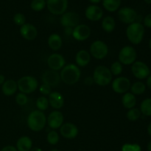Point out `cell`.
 <instances>
[{
    "mask_svg": "<svg viewBox=\"0 0 151 151\" xmlns=\"http://www.w3.org/2000/svg\"><path fill=\"white\" fill-rule=\"evenodd\" d=\"M60 80L67 85H73L79 81L81 71L77 65L73 63L65 65L60 70Z\"/></svg>",
    "mask_w": 151,
    "mask_h": 151,
    "instance_id": "obj_1",
    "label": "cell"
},
{
    "mask_svg": "<svg viewBox=\"0 0 151 151\" xmlns=\"http://www.w3.org/2000/svg\"><path fill=\"white\" fill-rule=\"evenodd\" d=\"M28 128L32 131L38 132L45 128L47 124V117L43 111L35 110L29 113L27 119Z\"/></svg>",
    "mask_w": 151,
    "mask_h": 151,
    "instance_id": "obj_2",
    "label": "cell"
},
{
    "mask_svg": "<svg viewBox=\"0 0 151 151\" xmlns=\"http://www.w3.org/2000/svg\"><path fill=\"white\" fill-rule=\"evenodd\" d=\"M145 35V27L140 22H135L128 24L126 29V35L128 41L134 45L139 44L142 41Z\"/></svg>",
    "mask_w": 151,
    "mask_h": 151,
    "instance_id": "obj_3",
    "label": "cell"
},
{
    "mask_svg": "<svg viewBox=\"0 0 151 151\" xmlns=\"http://www.w3.org/2000/svg\"><path fill=\"white\" fill-rule=\"evenodd\" d=\"M112 75L110 69L105 66H98L95 68L93 73V81L100 86H107L111 82Z\"/></svg>",
    "mask_w": 151,
    "mask_h": 151,
    "instance_id": "obj_4",
    "label": "cell"
},
{
    "mask_svg": "<svg viewBox=\"0 0 151 151\" xmlns=\"http://www.w3.org/2000/svg\"><path fill=\"white\" fill-rule=\"evenodd\" d=\"M18 89L24 94H31L38 87V82L35 78L31 75L23 76L17 81Z\"/></svg>",
    "mask_w": 151,
    "mask_h": 151,
    "instance_id": "obj_5",
    "label": "cell"
},
{
    "mask_svg": "<svg viewBox=\"0 0 151 151\" xmlns=\"http://www.w3.org/2000/svg\"><path fill=\"white\" fill-rule=\"evenodd\" d=\"M137 53L135 49L131 46H125L122 47L118 55L119 61L122 65H132L136 61Z\"/></svg>",
    "mask_w": 151,
    "mask_h": 151,
    "instance_id": "obj_6",
    "label": "cell"
},
{
    "mask_svg": "<svg viewBox=\"0 0 151 151\" xmlns=\"http://www.w3.org/2000/svg\"><path fill=\"white\" fill-rule=\"evenodd\" d=\"M109 53V47L103 41L97 40L91 44L90 55L97 60H103Z\"/></svg>",
    "mask_w": 151,
    "mask_h": 151,
    "instance_id": "obj_7",
    "label": "cell"
},
{
    "mask_svg": "<svg viewBox=\"0 0 151 151\" xmlns=\"http://www.w3.org/2000/svg\"><path fill=\"white\" fill-rule=\"evenodd\" d=\"M131 72L136 78L146 79L150 75V71L148 66L142 61H135L131 66Z\"/></svg>",
    "mask_w": 151,
    "mask_h": 151,
    "instance_id": "obj_8",
    "label": "cell"
},
{
    "mask_svg": "<svg viewBox=\"0 0 151 151\" xmlns=\"http://www.w3.org/2000/svg\"><path fill=\"white\" fill-rule=\"evenodd\" d=\"M47 9L54 15H63L68 7V0H47Z\"/></svg>",
    "mask_w": 151,
    "mask_h": 151,
    "instance_id": "obj_9",
    "label": "cell"
},
{
    "mask_svg": "<svg viewBox=\"0 0 151 151\" xmlns=\"http://www.w3.org/2000/svg\"><path fill=\"white\" fill-rule=\"evenodd\" d=\"M117 16L119 21L122 23L131 24L137 20V13L136 10L131 7H124L119 9L117 13Z\"/></svg>",
    "mask_w": 151,
    "mask_h": 151,
    "instance_id": "obj_10",
    "label": "cell"
},
{
    "mask_svg": "<svg viewBox=\"0 0 151 151\" xmlns=\"http://www.w3.org/2000/svg\"><path fill=\"white\" fill-rule=\"evenodd\" d=\"M131 81L126 77H118L114 80L111 88L116 94H125L131 88Z\"/></svg>",
    "mask_w": 151,
    "mask_h": 151,
    "instance_id": "obj_11",
    "label": "cell"
},
{
    "mask_svg": "<svg viewBox=\"0 0 151 151\" xmlns=\"http://www.w3.org/2000/svg\"><path fill=\"white\" fill-rule=\"evenodd\" d=\"M80 16L73 11L65 12L60 18V24L64 27L74 28L79 24Z\"/></svg>",
    "mask_w": 151,
    "mask_h": 151,
    "instance_id": "obj_12",
    "label": "cell"
},
{
    "mask_svg": "<svg viewBox=\"0 0 151 151\" xmlns=\"http://www.w3.org/2000/svg\"><path fill=\"white\" fill-rule=\"evenodd\" d=\"M91 35V29L86 24L77 25L73 28L72 37L78 41H84L88 39Z\"/></svg>",
    "mask_w": 151,
    "mask_h": 151,
    "instance_id": "obj_13",
    "label": "cell"
},
{
    "mask_svg": "<svg viewBox=\"0 0 151 151\" xmlns=\"http://www.w3.org/2000/svg\"><path fill=\"white\" fill-rule=\"evenodd\" d=\"M63 120L64 118L63 114L58 110H55L52 111L47 116V123L51 129L55 130L61 127L63 124Z\"/></svg>",
    "mask_w": 151,
    "mask_h": 151,
    "instance_id": "obj_14",
    "label": "cell"
},
{
    "mask_svg": "<svg viewBox=\"0 0 151 151\" xmlns=\"http://www.w3.org/2000/svg\"><path fill=\"white\" fill-rule=\"evenodd\" d=\"M47 64L50 69L54 71L61 70L66 64V60L63 55L58 53H53L47 58Z\"/></svg>",
    "mask_w": 151,
    "mask_h": 151,
    "instance_id": "obj_15",
    "label": "cell"
},
{
    "mask_svg": "<svg viewBox=\"0 0 151 151\" xmlns=\"http://www.w3.org/2000/svg\"><path fill=\"white\" fill-rule=\"evenodd\" d=\"M60 74L57 71L49 69L44 72L42 75V81L43 83L47 84L49 86L55 87L60 83Z\"/></svg>",
    "mask_w": 151,
    "mask_h": 151,
    "instance_id": "obj_16",
    "label": "cell"
},
{
    "mask_svg": "<svg viewBox=\"0 0 151 151\" xmlns=\"http://www.w3.org/2000/svg\"><path fill=\"white\" fill-rule=\"evenodd\" d=\"M78 128L75 124L72 122L63 123L60 128V134L64 138L68 139H72L78 135Z\"/></svg>",
    "mask_w": 151,
    "mask_h": 151,
    "instance_id": "obj_17",
    "label": "cell"
},
{
    "mask_svg": "<svg viewBox=\"0 0 151 151\" xmlns=\"http://www.w3.org/2000/svg\"><path fill=\"white\" fill-rule=\"evenodd\" d=\"M19 32L21 35L27 41H32L36 38L38 35L36 27L32 24L29 23H25L24 24L21 26Z\"/></svg>",
    "mask_w": 151,
    "mask_h": 151,
    "instance_id": "obj_18",
    "label": "cell"
},
{
    "mask_svg": "<svg viewBox=\"0 0 151 151\" xmlns=\"http://www.w3.org/2000/svg\"><path fill=\"white\" fill-rule=\"evenodd\" d=\"M85 16L91 22H97L103 16V10L97 5H90L86 9Z\"/></svg>",
    "mask_w": 151,
    "mask_h": 151,
    "instance_id": "obj_19",
    "label": "cell"
},
{
    "mask_svg": "<svg viewBox=\"0 0 151 151\" xmlns=\"http://www.w3.org/2000/svg\"><path fill=\"white\" fill-rule=\"evenodd\" d=\"M49 103L55 109H60L64 105V98L63 95L58 91H52L49 94Z\"/></svg>",
    "mask_w": 151,
    "mask_h": 151,
    "instance_id": "obj_20",
    "label": "cell"
},
{
    "mask_svg": "<svg viewBox=\"0 0 151 151\" xmlns=\"http://www.w3.org/2000/svg\"><path fill=\"white\" fill-rule=\"evenodd\" d=\"M90 60H91V55L87 50H80L75 55V63L78 66L85 67L89 63Z\"/></svg>",
    "mask_w": 151,
    "mask_h": 151,
    "instance_id": "obj_21",
    "label": "cell"
},
{
    "mask_svg": "<svg viewBox=\"0 0 151 151\" xmlns=\"http://www.w3.org/2000/svg\"><path fill=\"white\" fill-rule=\"evenodd\" d=\"M17 90V82L13 79L7 80L1 86V91L5 96L13 95L14 94H16Z\"/></svg>",
    "mask_w": 151,
    "mask_h": 151,
    "instance_id": "obj_22",
    "label": "cell"
},
{
    "mask_svg": "<svg viewBox=\"0 0 151 151\" xmlns=\"http://www.w3.org/2000/svg\"><path fill=\"white\" fill-rule=\"evenodd\" d=\"M16 149L18 151H30L32 148V141L29 137L24 136L16 142Z\"/></svg>",
    "mask_w": 151,
    "mask_h": 151,
    "instance_id": "obj_23",
    "label": "cell"
},
{
    "mask_svg": "<svg viewBox=\"0 0 151 151\" xmlns=\"http://www.w3.org/2000/svg\"><path fill=\"white\" fill-rule=\"evenodd\" d=\"M63 44L62 38L58 34L53 33L48 38V45L53 51H58L60 50Z\"/></svg>",
    "mask_w": 151,
    "mask_h": 151,
    "instance_id": "obj_24",
    "label": "cell"
},
{
    "mask_svg": "<svg viewBox=\"0 0 151 151\" xmlns=\"http://www.w3.org/2000/svg\"><path fill=\"white\" fill-rule=\"evenodd\" d=\"M122 106L127 109H131L135 107L137 104V98L134 94L131 92H127L123 94L122 97Z\"/></svg>",
    "mask_w": 151,
    "mask_h": 151,
    "instance_id": "obj_25",
    "label": "cell"
},
{
    "mask_svg": "<svg viewBox=\"0 0 151 151\" xmlns=\"http://www.w3.org/2000/svg\"><path fill=\"white\" fill-rule=\"evenodd\" d=\"M116 27V22L112 16H106L102 22V28L105 32L110 33L113 32Z\"/></svg>",
    "mask_w": 151,
    "mask_h": 151,
    "instance_id": "obj_26",
    "label": "cell"
},
{
    "mask_svg": "<svg viewBox=\"0 0 151 151\" xmlns=\"http://www.w3.org/2000/svg\"><path fill=\"white\" fill-rule=\"evenodd\" d=\"M103 6L109 12H115L121 5V0H102Z\"/></svg>",
    "mask_w": 151,
    "mask_h": 151,
    "instance_id": "obj_27",
    "label": "cell"
},
{
    "mask_svg": "<svg viewBox=\"0 0 151 151\" xmlns=\"http://www.w3.org/2000/svg\"><path fill=\"white\" fill-rule=\"evenodd\" d=\"M131 93H132L134 95H141L146 90V85L143 82L141 81H137L133 83L131 86Z\"/></svg>",
    "mask_w": 151,
    "mask_h": 151,
    "instance_id": "obj_28",
    "label": "cell"
},
{
    "mask_svg": "<svg viewBox=\"0 0 151 151\" xmlns=\"http://www.w3.org/2000/svg\"><path fill=\"white\" fill-rule=\"evenodd\" d=\"M140 111L146 116H151V98H146L140 104Z\"/></svg>",
    "mask_w": 151,
    "mask_h": 151,
    "instance_id": "obj_29",
    "label": "cell"
},
{
    "mask_svg": "<svg viewBox=\"0 0 151 151\" xmlns=\"http://www.w3.org/2000/svg\"><path fill=\"white\" fill-rule=\"evenodd\" d=\"M141 114L142 113L139 109H137V108H133V109L128 110V111L127 112L126 116L128 120L134 122V121H137L139 119Z\"/></svg>",
    "mask_w": 151,
    "mask_h": 151,
    "instance_id": "obj_30",
    "label": "cell"
},
{
    "mask_svg": "<svg viewBox=\"0 0 151 151\" xmlns=\"http://www.w3.org/2000/svg\"><path fill=\"white\" fill-rule=\"evenodd\" d=\"M50 103H49L48 99L44 96L39 97L36 100V107L41 111H44L48 109Z\"/></svg>",
    "mask_w": 151,
    "mask_h": 151,
    "instance_id": "obj_31",
    "label": "cell"
},
{
    "mask_svg": "<svg viewBox=\"0 0 151 151\" xmlns=\"http://www.w3.org/2000/svg\"><path fill=\"white\" fill-rule=\"evenodd\" d=\"M60 137H59L58 133L55 130L50 131L47 136V140L48 143L51 145H55L58 143Z\"/></svg>",
    "mask_w": 151,
    "mask_h": 151,
    "instance_id": "obj_32",
    "label": "cell"
},
{
    "mask_svg": "<svg viewBox=\"0 0 151 151\" xmlns=\"http://www.w3.org/2000/svg\"><path fill=\"white\" fill-rule=\"evenodd\" d=\"M46 5H47V1L45 0H32L30 4L32 10L36 12L44 10Z\"/></svg>",
    "mask_w": 151,
    "mask_h": 151,
    "instance_id": "obj_33",
    "label": "cell"
},
{
    "mask_svg": "<svg viewBox=\"0 0 151 151\" xmlns=\"http://www.w3.org/2000/svg\"><path fill=\"white\" fill-rule=\"evenodd\" d=\"M110 71L111 72L112 75L118 76V75L122 74V71H123V66H122V64L119 61H115L111 66Z\"/></svg>",
    "mask_w": 151,
    "mask_h": 151,
    "instance_id": "obj_34",
    "label": "cell"
},
{
    "mask_svg": "<svg viewBox=\"0 0 151 151\" xmlns=\"http://www.w3.org/2000/svg\"><path fill=\"white\" fill-rule=\"evenodd\" d=\"M16 102L19 106H24L28 102L27 96L24 93H18L16 96Z\"/></svg>",
    "mask_w": 151,
    "mask_h": 151,
    "instance_id": "obj_35",
    "label": "cell"
},
{
    "mask_svg": "<svg viewBox=\"0 0 151 151\" xmlns=\"http://www.w3.org/2000/svg\"><path fill=\"white\" fill-rule=\"evenodd\" d=\"M13 22L18 26H22L26 22V18H25L24 15L22 14L21 13H18L14 15L13 16Z\"/></svg>",
    "mask_w": 151,
    "mask_h": 151,
    "instance_id": "obj_36",
    "label": "cell"
},
{
    "mask_svg": "<svg viewBox=\"0 0 151 151\" xmlns=\"http://www.w3.org/2000/svg\"><path fill=\"white\" fill-rule=\"evenodd\" d=\"M122 151H142V148L138 144H126L123 145L122 147Z\"/></svg>",
    "mask_w": 151,
    "mask_h": 151,
    "instance_id": "obj_37",
    "label": "cell"
},
{
    "mask_svg": "<svg viewBox=\"0 0 151 151\" xmlns=\"http://www.w3.org/2000/svg\"><path fill=\"white\" fill-rule=\"evenodd\" d=\"M39 91L43 95H48L52 92V88L50 86H49L47 84H41L40 86V88H39Z\"/></svg>",
    "mask_w": 151,
    "mask_h": 151,
    "instance_id": "obj_38",
    "label": "cell"
},
{
    "mask_svg": "<svg viewBox=\"0 0 151 151\" xmlns=\"http://www.w3.org/2000/svg\"><path fill=\"white\" fill-rule=\"evenodd\" d=\"M151 28V13H149L144 19V27Z\"/></svg>",
    "mask_w": 151,
    "mask_h": 151,
    "instance_id": "obj_39",
    "label": "cell"
},
{
    "mask_svg": "<svg viewBox=\"0 0 151 151\" xmlns=\"http://www.w3.org/2000/svg\"><path fill=\"white\" fill-rule=\"evenodd\" d=\"M0 151H18L16 147L13 145H7L3 147Z\"/></svg>",
    "mask_w": 151,
    "mask_h": 151,
    "instance_id": "obj_40",
    "label": "cell"
},
{
    "mask_svg": "<svg viewBox=\"0 0 151 151\" xmlns=\"http://www.w3.org/2000/svg\"><path fill=\"white\" fill-rule=\"evenodd\" d=\"M72 32H73V28L72 27H65L64 32L66 35H72Z\"/></svg>",
    "mask_w": 151,
    "mask_h": 151,
    "instance_id": "obj_41",
    "label": "cell"
},
{
    "mask_svg": "<svg viewBox=\"0 0 151 151\" xmlns=\"http://www.w3.org/2000/svg\"><path fill=\"white\" fill-rule=\"evenodd\" d=\"M86 84L87 85H91V84L94 83V81H93L92 77H87V78H85V81H84Z\"/></svg>",
    "mask_w": 151,
    "mask_h": 151,
    "instance_id": "obj_42",
    "label": "cell"
},
{
    "mask_svg": "<svg viewBox=\"0 0 151 151\" xmlns=\"http://www.w3.org/2000/svg\"><path fill=\"white\" fill-rule=\"evenodd\" d=\"M147 81H146V85L150 89H151V75H149L147 78Z\"/></svg>",
    "mask_w": 151,
    "mask_h": 151,
    "instance_id": "obj_43",
    "label": "cell"
},
{
    "mask_svg": "<svg viewBox=\"0 0 151 151\" xmlns=\"http://www.w3.org/2000/svg\"><path fill=\"white\" fill-rule=\"evenodd\" d=\"M4 81H5V78L3 75L0 74V86H2V84L4 83Z\"/></svg>",
    "mask_w": 151,
    "mask_h": 151,
    "instance_id": "obj_44",
    "label": "cell"
},
{
    "mask_svg": "<svg viewBox=\"0 0 151 151\" xmlns=\"http://www.w3.org/2000/svg\"><path fill=\"white\" fill-rule=\"evenodd\" d=\"M30 151H44L42 149L39 148V147H34L31 149Z\"/></svg>",
    "mask_w": 151,
    "mask_h": 151,
    "instance_id": "obj_45",
    "label": "cell"
},
{
    "mask_svg": "<svg viewBox=\"0 0 151 151\" xmlns=\"http://www.w3.org/2000/svg\"><path fill=\"white\" fill-rule=\"evenodd\" d=\"M88 1H89L90 2L93 3V4H98V3H100L102 0H88Z\"/></svg>",
    "mask_w": 151,
    "mask_h": 151,
    "instance_id": "obj_46",
    "label": "cell"
},
{
    "mask_svg": "<svg viewBox=\"0 0 151 151\" xmlns=\"http://www.w3.org/2000/svg\"><path fill=\"white\" fill-rule=\"evenodd\" d=\"M147 133H148L149 135L151 137V122L148 125V126H147Z\"/></svg>",
    "mask_w": 151,
    "mask_h": 151,
    "instance_id": "obj_47",
    "label": "cell"
},
{
    "mask_svg": "<svg viewBox=\"0 0 151 151\" xmlns=\"http://www.w3.org/2000/svg\"><path fill=\"white\" fill-rule=\"evenodd\" d=\"M147 150H148V151H151V140L150 142H149L148 144H147Z\"/></svg>",
    "mask_w": 151,
    "mask_h": 151,
    "instance_id": "obj_48",
    "label": "cell"
},
{
    "mask_svg": "<svg viewBox=\"0 0 151 151\" xmlns=\"http://www.w3.org/2000/svg\"><path fill=\"white\" fill-rule=\"evenodd\" d=\"M144 1L147 4H151V0H144Z\"/></svg>",
    "mask_w": 151,
    "mask_h": 151,
    "instance_id": "obj_49",
    "label": "cell"
},
{
    "mask_svg": "<svg viewBox=\"0 0 151 151\" xmlns=\"http://www.w3.org/2000/svg\"><path fill=\"white\" fill-rule=\"evenodd\" d=\"M149 47H150V49L151 50V38L150 39V41H149Z\"/></svg>",
    "mask_w": 151,
    "mask_h": 151,
    "instance_id": "obj_50",
    "label": "cell"
},
{
    "mask_svg": "<svg viewBox=\"0 0 151 151\" xmlns=\"http://www.w3.org/2000/svg\"><path fill=\"white\" fill-rule=\"evenodd\" d=\"M50 151H60V150H57V149H53V150H50Z\"/></svg>",
    "mask_w": 151,
    "mask_h": 151,
    "instance_id": "obj_51",
    "label": "cell"
}]
</instances>
